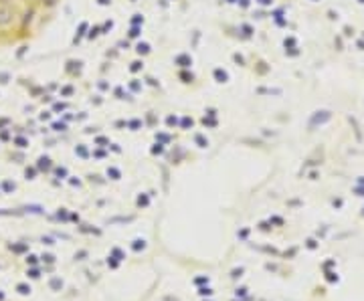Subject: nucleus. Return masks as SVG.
<instances>
[{
  "instance_id": "obj_1",
  "label": "nucleus",
  "mask_w": 364,
  "mask_h": 301,
  "mask_svg": "<svg viewBox=\"0 0 364 301\" xmlns=\"http://www.w3.org/2000/svg\"><path fill=\"white\" fill-rule=\"evenodd\" d=\"M12 16H14V12H12L8 6H0V27L10 25V22H12Z\"/></svg>"
},
{
  "instance_id": "obj_2",
  "label": "nucleus",
  "mask_w": 364,
  "mask_h": 301,
  "mask_svg": "<svg viewBox=\"0 0 364 301\" xmlns=\"http://www.w3.org/2000/svg\"><path fill=\"white\" fill-rule=\"evenodd\" d=\"M215 77H217V79H219L221 83H225L227 79H229V75H227L225 71H221V69H217V71H215Z\"/></svg>"
},
{
  "instance_id": "obj_3",
  "label": "nucleus",
  "mask_w": 364,
  "mask_h": 301,
  "mask_svg": "<svg viewBox=\"0 0 364 301\" xmlns=\"http://www.w3.org/2000/svg\"><path fill=\"white\" fill-rule=\"evenodd\" d=\"M178 63H180L182 67H188V65H190V59H188L186 55H180V57H178Z\"/></svg>"
},
{
  "instance_id": "obj_4",
  "label": "nucleus",
  "mask_w": 364,
  "mask_h": 301,
  "mask_svg": "<svg viewBox=\"0 0 364 301\" xmlns=\"http://www.w3.org/2000/svg\"><path fill=\"white\" fill-rule=\"evenodd\" d=\"M148 51H150V47H148V44H146V42H140V44H138V53H142V55H146V53H148Z\"/></svg>"
},
{
  "instance_id": "obj_5",
  "label": "nucleus",
  "mask_w": 364,
  "mask_h": 301,
  "mask_svg": "<svg viewBox=\"0 0 364 301\" xmlns=\"http://www.w3.org/2000/svg\"><path fill=\"white\" fill-rule=\"evenodd\" d=\"M261 4H271V0H259Z\"/></svg>"
}]
</instances>
